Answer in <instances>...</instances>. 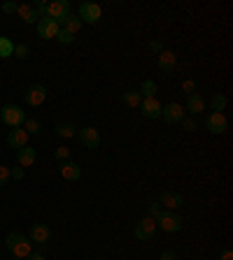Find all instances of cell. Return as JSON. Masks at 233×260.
Returning a JSON list of instances; mask_svg holds the SVG:
<instances>
[{
  "instance_id": "6da1fadb",
  "label": "cell",
  "mask_w": 233,
  "mask_h": 260,
  "mask_svg": "<svg viewBox=\"0 0 233 260\" xmlns=\"http://www.w3.org/2000/svg\"><path fill=\"white\" fill-rule=\"evenodd\" d=\"M5 246H7V251L19 260L28 258V255L33 253V242L26 235H21V232H10V235L5 237Z\"/></svg>"
},
{
  "instance_id": "7a4b0ae2",
  "label": "cell",
  "mask_w": 233,
  "mask_h": 260,
  "mask_svg": "<svg viewBox=\"0 0 233 260\" xmlns=\"http://www.w3.org/2000/svg\"><path fill=\"white\" fill-rule=\"evenodd\" d=\"M0 121L10 128H21V123L26 121V112L19 105H5L0 109Z\"/></svg>"
},
{
  "instance_id": "3957f363",
  "label": "cell",
  "mask_w": 233,
  "mask_h": 260,
  "mask_svg": "<svg viewBox=\"0 0 233 260\" xmlns=\"http://www.w3.org/2000/svg\"><path fill=\"white\" fill-rule=\"evenodd\" d=\"M154 221H156V228H161L163 232H180V230H182V218L175 212H166V209H163Z\"/></svg>"
},
{
  "instance_id": "277c9868",
  "label": "cell",
  "mask_w": 233,
  "mask_h": 260,
  "mask_svg": "<svg viewBox=\"0 0 233 260\" xmlns=\"http://www.w3.org/2000/svg\"><path fill=\"white\" fill-rule=\"evenodd\" d=\"M68 17H70V3H68V0L47 3V19H51V21H56V24L61 26Z\"/></svg>"
},
{
  "instance_id": "5b68a950",
  "label": "cell",
  "mask_w": 233,
  "mask_h": 260,
  "mask_svg": "<svg viewBox=\"0 0 233 260\" xmlns=\"http://www.w3.org/2000/svg\"><path fill=\"white\" fill-rule=\"evenodd\" d=\"M77 17L82 19V24H98L100 17H103V7L96 5V3H82Z\"/></svg>"
},
{
  "instance_id": "8992f818",
  "label": "cell",
  "mask_w": 233,
  "mask_h": 260,
  "mask_svg": "<svg viewBox=\"0 0 233 260\" xmlns=\"http://www.w3.org/2000/svg\"><path fill=\"white\" fill-rule=\"evenodd\" d=\"M77 135H80L82 146H86V149H98V146H100V133L93 126L80 128V130H77Z\"/></svg>"
},
{
  "instance_id": "52a82bcc",
  "label": "cell",
  "mask_w": 233,
  "mask_h": 260,
  "mask_svg": "<svg viewBox=\"0 0 233 260\" xmlns=\"http://www.w3.org/2000/svg\"><path fill=\"white\" fill-rule=\"evenodd\" d=\"M205 128H208L212 135H224V133H226V128H228L226 116L219 114V112H210L208 121H205Z\"/></svg>"
},
{
  "instance_id": "ba28073f",
  "label": "cell",
  "mask_w": 233,
  "mask_h": 260,
  "mask_svg": "<svg viewBox=\"0 0 233 260\" xmlns=\"http://www.w3.org/2000/svg\"><path fill=\"white\" fill-rule=\"evenodd\" d=\"M161 119H163L166 123H182V119H184L182 105H178V103L163 105V109H161Z\"/></svg>"
},
{
  "instance_id": "9c48e42d",
  "label": "cell",
  "mask_w": 233,
  "mask_h": 260,
  "mask_svg": "<svg viewBox=\"0 0 233 260\" xmlns=\"http://www.w3.org/2000/svg\"><path fill=\"white\" fill-rule=\"evenodd\" d=\"M154 232H156V221H154L152 216H145L140 223L135 225V237H138L140 242H147V239H152Z\"/></svg>"
},
{
  "instance_id": "30bf717a",
  "label": "cell",
  "mask_w": 233,
  "mask_h": 260,
  "mask_svg": "<svg viewBox=\"0 0 233 260\" xmlns=\"http://www.w3.org/2000/svg\"><path fill=\"white\" fill-rule=\"evenodd\" d=\"M26 105H31V107H40V105L47 100V89L42 84H33L28 91H26Z\"/></svg>"
},
{
  "instance_id": "8fae6325",
  "label": "cell",
  "mask_w": 233,
  "mask_h": 260,
  "mask_svg": "<svg viewBox=\"0 0 233 260\" xmlns=\"http://www.w3.org/2000/svg\"><path fill=\"white\" fill-rule=\"evenodd\" d=\"M161 109H163V105H161L156 98H142V103H140L142 116H147V119H161Z\"/></svg>"
},
{
  "instance_id": "7c38bea8",
  "label": "cell",
  "mask_w": 233,
  "mask_h": 260,
  "mask_svg": "<svg viewBox=\"0 0 233 260\" xmlns=\"http://www.w3.org/2000/svg\"><path fill=\"white\" fill-rule=\"evenodd\" d=\"M59 31H61V26L56 24V21H51V19H42V21H37V35L42 37V40H56Z\"/></svg>"
},
{
  "instance_id": "4fadbf2b",
  "label": "cell",
  "mask_w": 233,
  "mask_h": 260,
  "mask_svg": "<svg viewBox=\"0 0 233 260\" xmlns=\"http://www.w3.org/2000/svg\"><path fill=\"white\" fill-rule=\"evenodd\" d=\"M28 137H31V135L26 133L24 128H12L10 135H7V146H12V149H24V146H28Z\"/></svg>"
},
{
  "instance_id": "5bb4252c",
  "label": "cell",
  "mask_w": 233,
  "mask_h": 260,
  "mask_svg": "<svg viewBox=\"0 0 233 260\" xmlns=\"http://www.w3.org/2000/svg\"><path fill=\"white\" fill-rule=\"evenodd\" d=\"M33 244H47L51 239V230L49 225L44 223H33L31 225V237H28Z\"/></svg>"
},
{
  "instance_id": "9a60e30c",
  "label": "cell",
  "mask_w": 233,
  "mask_h": 260,
  "mask_svg": "<svg viewBox=\"0 0 233 260\" xmlns=\"http://www.w3.org/2000/svg\"><path fill=\"white\" fill-rule=\"evenodd\" d=\"M156 65H159L161 72H172L175 65H178V56L172 54V51H168V49H163L159 54V58H156Z\"/></svg>"
},
{
  "instance_id": "2e32d148",
  "label": "cell",
  "mask_w": 233,
  "mask_h": 260,
  "mask_svg": "<svg viewBox=\"0 0 233 260\" xmlns=\"http://www.w3.org/2000/svg\"><path fill=\"white\" fill-rule=\"evenodd\" d=\"M159 205L168 207V209H180V207L184 205V200L180 193H172V191H163V193L159 195Z\"/></svg>"
},
{
  "instance_id": "e0dca14e",
  "label": "cell",
  "mask_w": 233,
  "mask_h": 260,
  "mask_svg": "<svg viewBox=\"0 0 233 260\" xmlns=\"http://www.w3.org/2000/svg\"><path fill=\"white\" fill-rule=\"evenodd\" d=\"M61 177L66 182H77L82 177V167L73 160H66V163H61Z\"/></svg>"
},
{
  "instance_id": "ac0fdd59",
  "label": "cell",
  "mask_w": 233,
  "mask_h": 260,
  "mask_svg": "<svg viewBox=\"0 0 233 260\" xmlns=\"http://www.w3.org/2000/svg\"><path fill=\"white\" fill-rule=\"evenodd\" d=\"M17 14L21 17V21H26V24H37V21H40V17H37V12H35V5H31V3L19 5Z\"/></svg>"
},
{
  "instance_id": "d6986e66",
  "label": "cell",
  "mask_w": 233,
  "mask_h": 260,
  "mask_svg": "<svg viewBox=\"0 0 233 260\" xmlns=\"http://www.w3.org/2000/svg\"><path fill=\"white\" fill-rule=\"evenodd\" d=\"M203 109H205V100H203L201 93H191L189 98H187V112H189L191 116L201 114Z\"/></svg>"
},
{
  "instance_id": "ffe728a7",
  "label": "cell",
  "mask_w": 233,
  "mask_h": 260,
  "mask_svg": "<svg viewBox=\"0 0 233 260\" xmlns=\"http://www.w3.org/2000/svg\"><path fill=\"white\" fill-rule=\"evenodd\" d=\"M35 158H37V153H35V149H31V146H24V149H19V153H17V160H19L21 167H33Z\"/></svg>"
},
{
  "instance_id": "44dd1931",
  "label": "cell",
  "mask_w": 233,
  "mask_h": 260,
  "mask_svg": "<svg viewBox=\"0 0 233 260\" xmlns=\"http://www.w3.org/2000/svg\"><path fill=\"white\" fill-rule=\"evenodd\" d=\"M82 26H84V24H82V19L77 17V14L70 12V17H68L66 21L61 24V28H63V31H68L70 35H77V33L82 31Z\"/></svg>"
},
{
  "instance_id": "7402d4cb",
  "label": "cell",
  "mask_w": 233,
  "mask_h": 260,
  "mask_svg": "<svg viewBox=\"0 0 233 260\" xmlns=\"http://www.w3.org/2000/svg\"><path fill=\"white\" fill-rule=\"evenodd\" d=\"M226 105H228V98L224 96V93H212V98H210V107H212V112H219V114H224Z\"/></svg>"
},
{
  "instance_id": "603a6c76",
  "label": "cell",
  "mask_w": 233,
  "mask_h": 260,
  "mask_svg": "<svg viewBox=\"0 0 233 260\" xmlns=\"http://www.w3.org/2000/svg\"><path fill=\"white\" fill-rule=\"evenodd\" d=\"M122 100H124V105H126V107H133V109H135V107H140L142 96L135 91V89H129V91L122 96Z\"/></svg>"
},
{
  "instance_id": "cb8c5ba5",
  "label": "cell",
  "mask_w": 233,
  "mask_h": 260,
  "mask_svg": "<svg viewBox=\"0 0 233 260\" xmlns=\"http://www.w3.org/2000/svg\"><path fill=\"white\" fill-rule=\"evenodd\" d=\"M54 130H56V135H59V137H63V139H70V137H75V135H77V128H75L73 123H59Z\"/></svg>"
},
{
  "instance_id": "d4e9b609",
  "label": "cell",
  "mask_w": 233,
  "mask_h": 260,
  "mask_svg": "<svg viewBox=\"0 0 233 260\" xmlns=\"http://www.w3.org/2000/svg\"><path fill=\"white\" fill-rule=\"evenodd\" d=\"M14 56V42L10 37H0V58H10Z\"/></svg>"
},
{
  "instance_id": "484cf974",
  "label": "cell",
  "mask_w": 233,
  "mask_h": 260,
  "mask_svg": "<svg viewBox=\"0 0 233 260\" xmlns=\"http://www.w3.org/2000/svg\"><path fill=\"white\" fill-rule=\"evenodd\" d=\"M138 93H140L142 98H154V93H156V84H154L152 79H145L140 84V89H138Z\"/></svg>"
},
{
  "instance_id": "4316f807",
  "label": "cell",
  "mask_w": 233,
  "mask_h": 260,
  "mask_svg": "<svg viewBox=\"0 0 233 260\" xmlns=\"http://www.w3.org/2000/svg\"><path fill=\"white\" fill-rule=\"evenodd\" d=\"M24 130L28 135H40V133H42V126H40L37 119H26V121H24Z\"/></svg>"
},
{
  "instance_id": "83f0119b",
  "label": "cell",
  "mask_w": 233,
  "mask_h": 260,
  "mask_svg": "<svg viewBox=\"0 0 233 260\" xmlns=\"http://www.w3.org/2000/svg\"><path fill=\"white\" fill-rule=\"evenodd\" d=\"M70 151H73V149H68V146H59V149L54 151L56 160H61V163H66L68 158H70Z\"/></svg>"
},
{
  "instance_id": "f1b7e54d",
  "label": "cell",
  "mask_w": 233,
  "mask_h": 260,
  "mask_svg": "<svg viewBox=\"0 0 233 260\" xmlns=\"http://www.w3.org/2000/svg\"><path fill=\"white\" fill-rule=\"evenodd\" d=\"M14 56H17L19 61H26L28 58V44H17L14 47Z\"/></svg>"
},
{
  "instance_id": "f546056e",
  "label": "cell",
  "mask_w": 233,
  "mask_h": 260,
  "mask_svg": "<svg viewBox=\"0 0 233 260\" xmlns=\"http://www.w3.org/2000/svg\"><path fill=\"white\" fill-rule=\"evenodd\" d=\"M161 212H163V207H161L159 202H147V216L156 218V216H159Z\"/></svg>"
},
{
  "instance_id": "4dcf8cb0",
  "label": "cell",
  "mask_w": 233,
  "mask_h": 260,
  "mask_svg": "<svg viewBox=\"0 0 233 260\" xmlns=\"http://www.w3.org/2000/svg\"><path fill=\"white\" fill-rule=\"evenodd\" d=\"M12 179V172L7 165H0V186H7V182Z\"/></svg>"
},
{
  "instance_id": "1f68e13d",
  "label": "cell",
  "mask_w": 233,
  "mask_h": 260,
  "mask_svg": "<svg viewBox=\"0 0 233 260\" xmlns=\"http://www.w3.org/2000/svg\"><path fill=\"white\" fill-rule=\"evenodd\" d=\"M56 40H59L61 44H73L75 42V35H70L68 31H63V28H61V31H59V35H56Z\"/></svg>"
},
{
  "instance_id": "d6a6232c",
  "label": "cell",
  "mask_w": 233,
  "mask_h": 260,
  "mask_svg": "<svg viewBox=\"0 0 233 260\" xmlns=\"http://www.w3.org/2000/svg\"><path fill=\"white\" fill-rule=\"evenodd\" d=\"M182 91L187 93V96H191V93H196V84H194L191 79H184V81H182Z\"/></svg>"
},
{
  "instance_id": "836d02e7",
  "label": "cell",
  "mask_w": 233,
  "mask_h": 260,
  "mask_svg": "<svg viewBox=\"0 0 233 260\" xmlns=\"http://www.w3.org/2000/svg\"><path fill=\"white\" fill-rule=\"evenodd\" d=\"M182 126H184V130H187V133H194V130H198V126H196V121H194V119H182Z\"/></svg>"
},
{
  "instance_id": "e575fe53",
  "label": "cell",
  "mask_w": 233,
  "mask_h": 260,
  "mask_svg": "<svg viewBox=\"0 0 233 260\" xmlns=\"http://www.w3.org/2000/svg\"><path fill=\"white\" fill-rule=\"evenodd\" d=\"M147 49H149V51H152V54H156V56H159L161 51H163V44H161V42H156V40H152V42L147 44Z\"/></svg>"
},
{
  "instance_id": "d590c367",
  "label": "cell",
  "mask_w": 233,
  "mask_h": 260,
  "mask_svg": "<svg viewBox=\"0 0 233 260\" xmlns=\"http://www.w3.org/2000/svg\"><path fill=\"white\" fill-rule=\"evenodd\" d=\"M17 10H19L17 3H5V5H3V12H5V14H14Z\"/></svg>"
},
{
  "instance_id": "8d00e7d4",
  "label": "cell",
  "mask_w": 233,
  "mask_h": 260,
  "mask_svg": "<svg viewBox=\"0 0 233 260\" xmlns=\"http://www.w3.org/2000/svg\"><path fill=\"white\" fill-rule=\"evenodd\" d=\"M10 172H12V177H14V179H17V182H19V179H24V177H26L24 167H14V169H10Z\"/></svg>"
},
{
  "instance_id": "74e56055",
  "label": "cell",
  "mask_w": 233,
  "mask_h": 260,
  "mask_svg": "<svg viewBox=\"0 0 233 260\" xmlns=\"http://www.w3.org/2000/svg\"><path fill=\"white\" fill-rule=\"evenodd\" d=\"M161 260H178V253L168 248V251H163V253H161Z\"/></svg>"
},
{
  "instance_id": "f35d334b",
  "label": "cell",
  "mask_w": 233,
  "mask_h": 260,
  "mask_svg": "<svg viewBox=\"0 0 233 260\" xmlns=\"http://www.w3.org/2000/svg\"><path fill=\"white\" fill-rule=\"evenodd\" d=\"M219 260H233V251H231V248H224L221 255H219Z\"/></svg>"
},
{
  "instance_id": "ab89813d",
  "label": "cell",
  "mask_w": 233,
  "mask_h": 260,
  "mask_svg": "<svg viewBox=\"0 0 233 260\" xmlns=\"http://www.w3.org/2000/svg\"><path fill=\"white\" fill-rule=\"evenodd\" d=\"M26 260H44V255H42V253H31Z\"/></svg>"
},
{
  "instance_id": "60d3db41",
  "label": "cell",
  "mask_w": 233,
  "mask_h": 260,
  "mask_svg": "<svg viewBox=\"0 0 233 260\" xmlns=\"http://www.w3.org/2000/svg\"><path fill=\"white\" fill-rule=\"evenodd\" d=\"M12 260H19V258H12Z\"/></svg>"
}]
</instances>
